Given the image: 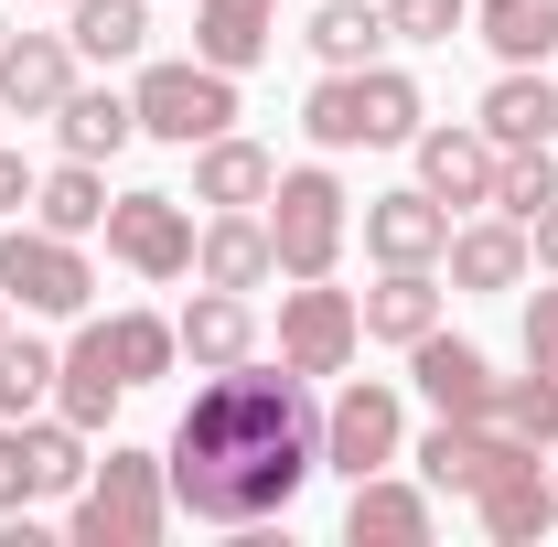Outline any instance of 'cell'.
Returning <instances> with one entry per match:
<instances>
[{
	"instance_id": "6da1fadb",
	"label": "cell",
	"mask_w": 558,
	"mask_h": 547,
	"mask_svg": "<svg viewBox=\"0 0 558 547\" xmlns=\"http://www.w3.org/2000/svg\"><path fill=\"white\" fill-rule=\"evenodd\" d=\"M323 473V409L301 398L290 365H215L194 387V409L172 418V451H161V483L183 515L205 526H269L301 505V483Z\"/></svg>"
},
{
	"instance_id": "7a4b0ae2",
	"label": "cell",
	"mask_w": 558,
	"mask_h": 547,
	"mask_svg": "<svg viewBox=\"0 0 558 547\" xmlns=\"http://www.w3.org/2000/svg\"><path fill=\"white\" fill-rule=\"evenodd\" d=\"M312 150H398L418 139V86L398 65H323V86L301 97Z\"/></svg>"
},
{
	"instance_id": "3957f363",
	"label": "cell",
	"mask_w": 558,
	"mask_h": 547,
	"mask_svg": "<svg viewBox=\"0 0 558 547\" xmlns=\"http://www.w3.org/2000/svg\"><path fill=\"white\" fill-rule=\"evenodd\" d=\"M161 526H172L161 451H108L97 473L75 483V547H150Z\"/></svg>"
},
{
	"instance_id": "277c9868",
	"label": "cell",
	"mask_w": 558,
	"mask_h": 547,
	"mask_svg": "<svg viewBox=\"0 0 558 547\" xmlns=\"http://www.w3.org/2000/svg\"><path fill=\"white\" fill-rule=\"evenodd\" d=\"M130 108H140V139H172V150H205V139L236 130V75L226 65H140L130 86Z\"/></svg>"
},
{
	"instance_id": "5b68a950",
	"label": "cell",
	"mask_w": 558,
	"mask_h": 547,
	"mask_svg": "<svg viewBox=\"0 0 558 547\" xmlns=\"http://www.w3.org/2000/svg\"><path fill=\"white\" fill-rule=\"evenodd\" d=\"M86 473H97V462H86V429H75L65 409L54 418H0V515H33V505H54V494L75 505Z\"/></svg>"
},
{
	"instance_id": "8992f818",
	"label": "cell",
	"mask_w": 558,
	"mask_h": 547,
	"mask_svg": "<svg viewBox=\"0 0 558 547\" xmlns=\"http://www.w3.org/2000/svg\"><path fill=\"white\" fill-rule=\"evenodd\" d=\"M269 247H279V279H333V258H344V183L323 161L269 183Z\"/></svg>"
},
{
	"instance_id": "52a82bcc",
	"label": "cell",
	"mask_w": 558,
	"mask_h": 547,
	"mask_svg": "<svg viewBox=\"0 0 558 547\" xmlns=\"http://www.w3.org/2000/svg\"><path fill=\"white\" fill-rule=\"evenodd\" d=\"M86 290H97V269H86L75 236H54V226H0V301H11V312L75 323Z\"/></svg>"
},
{
	"instance_id": "ba28073f",
	"label": "cell",
	"mask_w": 558,
	"mask_h": 547,
	"mask_svg": "<svg viewBox=\"0 0 558 547\" xmlns=\"http://www.w3.org/2000/svg\"><path fill=\"white\" fill-rule=\"evenodd\" d=\"M398 451H409V398H398L387 376H354L344 398L323 409V473L365 483V473H387Z\"/></svg>"
},
{
	"instance_id": "9c48e42d",
	"label": "cell",
	"mask_w": 558,
	"mask_h": 547,
	"mask_svg": "<svg viewBox=\"0 0 558 547\" xmlns=\"http://www.w3.org/2000/svg\"><path fill=\"white\" fill-rule=\"evenodd\" d=\"M354 343H365V312H354V290H323V279L279 290V365H290V376H344Z\"/></svg>"
},
{
	"instance_id": "30bf717a",
	"label": "cell",
	"mask_w": 558,
	"mask_h": 547,
	"mask_svg": "<svg viewBox=\"0 0 558 547\" xmlns=\"http://www.w3.org/2000/svg\"><path fill=\"white\" fill-rule=\"evenodd\" d=\"M97 236H108V258L140 269V279H194V205H183V194H119Z\"/></svg>"
},
{
	"instance_id": "8fae6325",
	"label": "cell",
	"mask_w": 558,
	"mask_h": 547,
	"mask_svg": "<svg viewBox=\"0 0 558 547\" xmlns=\"http://www.w3.org/2000/svg\"><path fill=\"white\" fill-rule=\"evenodd\" d=\"M409 387H418L440 418H484L505 376L484 365V343H462V333H440V323H429V333L409 343Z\"/></svg>"
},
{
	"instance_id": "7c38bea8",
	"label": "cell",
	"mask_w": 558,
	"mask_h": 547,
	"mask_svg": "<svg viewBox=\"0 0 558 547\" xmlns=\"http://www.w3.org/2000/svg\"><path fill=\"white\" fill-rule=\"evenodd\" d=\"M440 247H451V205L440 194H376L365 205V258L376 269H440Z\"/></svg>"
},
{
	"instance_id": "4fadbf2b",
	"label": "cell",
	"mask_w": 558,
	"mask_h": 547,
	"mask_svg": "<svg viewBox=\"0 0 558 547\" xmlns=\"http://www.w3.org/2000/svg\"><path fill=\"white\" fill-rule=\"evenodd\" d=\"M515 451H537V440H515V429H494V418H440V429L418 440V473H429V494H473V483H494Z\"/></svg>"
},
{
	"instance_id": "5bb4252c",
	"label": "cell",
	"mask_w": 558,
	"mask_h": 547,
	"mask_svg": "<svg viewBox=\"0 0 558 547\" xmlns=\"http://www.w3.org/2000/svg\"><path fill=\"white\" fill-rule=\"evenodd\" d=\"M194 279L205 290H269L279 279V247H269V215H215V226H194Z\"/></svg>"
},
{
	"instance_id": "9a60e30c",
	"label": "cell",
	"mask_w": 558,
	"mask_h": 547,
	"mask_svg": "<svg viewBox=\"0 0 558 547\" xmlns=\"http://www.w3.org/2000/svg\"><path fill=\"white\" fill-rule=\"evenodd\" d=\"M473 130H484L494 150H548V130H558V75L505 65V75L484 86V108H473Z\"/></svg>"
},
{
	"instance_id": "2e32d148",
	"label": "cell",
	"mask_w": 558,
	"mask_h": 547,
	"mask_svg": "<svg viewBox=\"0 0 558 547\" xmlns=\"http://www.w3.org/2000/svg\"><path fill=\"white\" fill-rule=\"evenodd\" d=\"M65 86H75V44L65 33H11V44H0V108H11V119H54Z\"/></svg>"
},
{
	"instance_id": "e0dca14e",
	"label": "cell",
	"mask_w": 558,
	"mask_h": 547,
	"mask_svg": "<svg viewBox=\"0 0 558 547\" xmlns=\"http://www.w3.org/2000/svg\"><path fill=\"white\" fill-rule=\"evenodd\" d=\"M473 515H484L494 547H537V537L558 526V515H548V462H537V451H515L494 483H473Z\"/></svg>"
},
{
	"instance_id": "ac0fdd59",
	"label": "cell",
	"mask_w": 558,
	"mask_h": 547,
	"mask_svg": "<svg viewBox=\"0 0 558 547\" xmlns=\"http://www.w3.org/2000/svg\"><path fill=\"white\" fill-rule=\"evenodd\" d=\"M418 150V194H440V205H494V150L484 130H418L409 139Z\"/></svg>"
},
{
	"instance_id": "d6986e66",
	"label": "cell",
	"mask_w": 558,
	"mask_h": 547,
	"mask_svg": "<svg viewBox=\"0 0 558 547\" xmlns=\"http://www.w3.org/2000/svg\"><path fill=\"white\" fill-rule=\"evenodd\" d=\"M440 269H451V290H515V279L537 269V247H526L515 215H484V226H451Z\"/></svg>"
},
{
	"instance_id": "ffe728a7",
	"label": "cell",
	"mask_w": 558,
	"mask_h": 547,
	"mask_svg": "<svg viewBox=\"0 0 558 547\" xmlns=\"http://www.w3.org/2000/svg\"><path fill=\"white\" fill-rule=\"evenodd\" d=\"M429 526H440L429 494H418V483H387V473H365L354 505H344V537L354 547H429Z\"/></svg>"
},
{
	"instance_id": "44dd1931",
	"label": "cell",
	"mask_w": 558,
	"mask_h": 547,
	"mask_svg": "<svg viewBox=\"0 0 558 547\" xmlns=\"http://www.w3.org/2000/svg\"><path fill=\"white\" fill-rule=\"evenodd\" d=\"M269 183H279V161L258 150V139H205L194 150V205H215V215H247V205H269Z\"/></svg>"
},
{
	"instance_id": "7402d4cb",
	"label": "cell",
	"mask_w": 558,
	"mask_h": 547,
	"mask_svg": "<svg viewBox=\"0 0 558 547\" xmlns=\"http://www.w3.org/2000/svg\"><path fill=\"white\" fill-rule=\"evenodd\" d=\"M279 44V0H194V54L226 75H247Z\"/></svg>"
},
{
	"instance_id": "603a6c76",
	"label": "cell",
	"mask_w": 558,
	"mask_h": 547,
	"mask_svg": "<svg viewBox=\"0 0 558 547\" xmlns=\"http://www.w3.org/2000/svg\"><path fill=\"white\" fill-rule=\"evenodd\" d=\"M54 139H65L75 161H119L140 139V108L119 86H65V108H54Z\"/></svg>"
},
{
	"instance_id": "cb8c5ba5",
	"label": "cell",
	"mask_w": 558,
	"mask_h": 547,
	"mask_svg": "<svg viewBox=\"0 0 558 547\" xmlns=\"http://www.w3.org/2000/svg\"><path fill=\"white\" fill-rule=\"evenodd\" d=\"M172 333H183V354L215 376V365H247V354H258V312H247V290H205Z\"/></svg>"
},
{
	"instance_id": "d4e9b609",
	"label": "cell",
	"mask_w": 558,
	"mask_h": 547,
	"mask_svg": "<svg viewBox=\"0 0 558 547\" xmlns=\"http://www.w3.org/2000/svg\"><path fill=\"white\" fill-rule=\"evenodd\" d=\"M130 387H119V365H108V343H97V323L65 343V365H54V409L75 418V429H108V409H119Z\"/></svg>"
},
{
	"instance_id": "484cf974",
	"label": "cell",
	"mask_w": 558,
	"mask_h": 547,
	"mask_svg": "<svg viewBox=\"0 0 558 547\" xmlns=\"http://www.w3.org/2000/svg\"><path fill=\"white\" fill-rule=\"evenodd\" d=\"M354 312H365V333H376V343H398V354H409V343L440 323V279H429V269H387Z\"/></svg>"
},
{
	"instance_id": "4316f807",
	"label": "cell",
	"mask_w": 558,
	"mask_h": 547,
	"mask_svg": "<svg viewBox=\"0 0 558 547\" xmlns=\"http://www.w3.org/2000/svg\"><path fill=\"white\" fill-rule=\"evenodd\" d=\"M33 226H54V236H97V226H108V172L65 150V161L33 183Z\"/></svg>"
},
{
	"instance_id": "83f0119b",
	"label": "cell",
	"mask_w": 558,
	"mask_h": 547,
	"mask_svg": "<svg viewBox=\"0 0 558 547\" xmlns=\"http://www.w3.org/2000/svg\"><path fill=\"white\" fill-rule=\"evenodd\" d=\"M65 44L86 65H130L150 44V0H65Z\"/></svg>"
},
{
	"instance_id": "f1b7e54d",
	"label": "cell",
	"mask_w": 558,
	"mask_h": 547,
	"mask_svg": "<svg viewBox=\"0 0 558 547\" xmlns=\"http://www.w3.org/2000/svg\"><path fill=\"white\" fill-rule=\"evenodd\" d=\"M473 33L505 65H537V54H558V0H473Z\"/></svg>"
},
{
	"instance_id": "f546056e",
	"label": "cell",
	"mask_w": 558,
	"mask_h": 547,
	"mask_svg": "<svg viewBox=\"0 0 558 547\" xmlns=\"http://www.w3.org/2000/svg\"><path fill=\"white\" fill-rule=\"evenodd\" d=\"M97 343H108V365H119V387H150L172 354H183V333L161 323V312H108L97 323Z\"/></svg>"
},
{
	"instance_id": "4dcf8cb0",
	"label": "cell",
	"mask_w": 558,
	"mask_h": 547,
	"mask_svg": "<svg viewBox=\"0 0 558 547\" xmlns=\"http://www.w3.org/2000/svg\"><path fill=\"white\" fill-rule=\"evenodd\" d=\"M301 44H312L323 65H376V44H387V0H323Z\"/></svg>"
},
{
	"instance_id": "1f68e13d",
	"label": "cell",
	"mask_w": 558,
	"mask_h": 547,
	"mask_svg": "<svg viewBox=\"0 0 558 547\" xmlns=\"http://www.w3.org/2000/svg\"><path fill=\"white\" fill-rule=\"evenodd\" d=\"M484 418H494V429H515V440H537V451H558V376H537V365L505 376Z\"/></svg>"
},
{
	"instance_id": "d6a6232c",
	"label": "cell",
	"mask_w": 558,
	"mask_h": 547,
	"mask_svg": "<svg viewBox=\"0 0 558 547\" xmlns=\"http://www.w3.org/2000/svg\"><path fill=\"white\" fill-rule=\"evenodd\" d=\"M54 343H33V333H0V418H33L44 398H54Z\"/></svg>"
},
{
	"instance_id": "836d02e7",
	"label": "cell",
	"mask_w": 558,
	"mask_h": 547,
	"mask_svg": "<svg viewBox=\"0 0 558 547\" xmlns=\"http://www.w3.org/2000/svg\"><path fill=\"white\" fill-rule=\"evenodd\" d=\"M548 194H558V161H548V150H505V161H494V215L537 226V215H548Z\"/></svg>"
},
{
	"instance_id": "e575fe53",
	"label": "cell",
	"mask_w": 558,
	"mask_h": 547,
	"mask_svg": "<svg viewBox=\"0 0 558 547\" xmlns=\"http://www.w3.org/2000/svg\"><path fill=\"white\" fill-rule=\"evenodd\" d=\"M473 33V0H387V44H451Z\"/></svg>"
},
{
	"instance_id": "d590c367",
	"label": "cell",
	"mask_w": 558,
	"mask_h": 547,
	"mask_svg": "<svg viewBox=\"0 0 558 547\" xmlns=\"http://www.w3.org/2000/svg\"><path fill=\"white\" fill-rule=\"evenodd\" d=\"M526 365H537V376H558V290H537V301H526Z\"/></svg>"
},
{
	"instance_id": "8d00e7d4",
	"label": "cell",
	"mask_w": 558,
	"mask_h": 547,
	"mask_svg": "<svg viewBox=\"0 0 558 547\" xmlns=\"http://www.w3.org/2000/svg\"><path fill=\"white\" fill-rule=\"evenodd\" d=\"M33 183H44V172H22V150H0V226L33 205Z\"/></svg>"
},
{
	"instance_id": "74e56055",
	"label": "cell",
	"mask_w": 558,
	"mask_h": 547,
	"mask_svg": "<svg viewBox=\"0 0 558 547\" xmlns=\"http://www.w3.org/2000/svg\"><path fill=\"white\" fill-rule=\"evenodd\" d=\"M526 247H537V269L558 279V194H548V215H537V226H526Z\"/></svg>"
},
{
	"instance_id": "f35d334b",
	"label": "cell",
	"mask_w": 558,
	"mask_h": 547,
	"mask_svg": "<svg viewBox=\"0 0 558 547\" xmlns=\"http://www.w3.org/2000/svg\"><path fill=\"white\" fill-rule=\"evenodd\" d=\"M548 515H558V462H548Z\"/></svg>"
},
{
	"instance_id": "ab89813d",
	"label": "cell",
	"mask_w": 558,
	"mask_h": 547,
	"mask_svg": "<svg viewBox=\"0 0 558 547\" xmlns=\"http://www.w3.org/2000/svg\"><path fill=\"white\" fill-rule=\"evenodd\" d=\"M0 333H11V301H0Z\"/></svg>"
},
{
	"instance_id": "60d3db41",
	"label": "cell",
	"mask_w": 558,
	"mask_h": 547,
	"mask_svg": "<svg viewBox=\"0 0 558 547\" xmlns=\"http://www.w3.org/2000/svg\"><path fill=\"white\" fill-rule=\"evenodd\" d=\"M0 44H11V22H0Z\"/></svg>"
},
{
	"instance_id": "b9f144b4",
	"label": "cell",
	"mask_w": 558,
	"mask_h": 547,
	"mask_svg": "<svg viewBox=\"0 0 558 547\" xmlns=\"http://www.w3.org/2000/svg\"><path fill=\"white\" fill-rule=\"evenodd\" d=\"M0 119H11V108H0Z\"/></svg>"
}]
</instances>
